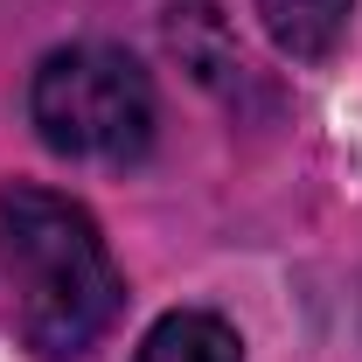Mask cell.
I'll use <instances>...</instances> for the list:
<instances>
[{
	"label": "cell",
	"instance_id": "1",
	"mask_svg": "<svg viewBox=\"0 0 362 362\" xmlns=\"http://www.w3.org/2000/svg\"><path fill=\"white\" fill-rule=\"evenodd\" d=\"M0 279L14 334L42 362H77L84 349H98L126 307V279L112 265L98 216L42 181L0 188Z\"/></svg>",
	"mask_w": 362,
	"mask_h": 362
},
{
	"label": "cell",
	"instance_id": "2",
	"mask_svg": "<svg viewBox=\"0 0 362 362\" xmlns=\"http://www.w3.org/2000/svg\"><path fill=\"white\" fill-rule=\"evenodd\" d=\"M28 126L63 160L133 168L160 133V90L126 49L70 42V49H49L28 77Z\"/></svg>",
	"mask_w": 362,
	"mask_h": 362
},
{
	"label": "cell",
	"instance_id": "3",
	"mask_svg": "<svg viewBox=\"0 0 362 362\" xmlns=\"http://www.w3.org/2000/svg\"><path fill=\"white\" fill-rule=\"evenodd\" d=\"M168 42H175V56L195 70V84H209L216 98L237 105V90H251V63H244L237 35L223 28V14H216L209 0H181L175 14H168Z\"/></svg>",
	"mask_w": 362,
	"mask_h": 362
},
{
	"label": "cell",
	"instance_id": "4",
	"mask_svg": "<svg viewBox=\"0 0 362 362\" xmlns=\"http://www.w3.org/2000/svg\"><path fill=\"white\" fill-rule=\"evenodd\" d=\"M258 21L279 42V56L293 63H327L334 49L349 42V21H356V0H258Z\"/></svg>",
	"mask_w": 362,
	"mask_h": 362
},
{
	"label": "cell",
	"instance_id": "5",
	"mask_svg": "<svg viewBox=\"0 0 362 362\" xmlns=\"http://www.w3.org/2000/svg\"><path fill=\"white\" fill-rule=\"evenodd\" d=\"M133 362H244V334L209 307H175L139 334Z\"/></svg>",
	"mask_w": 362,
	"mask_h": 362
}]
</instances>
